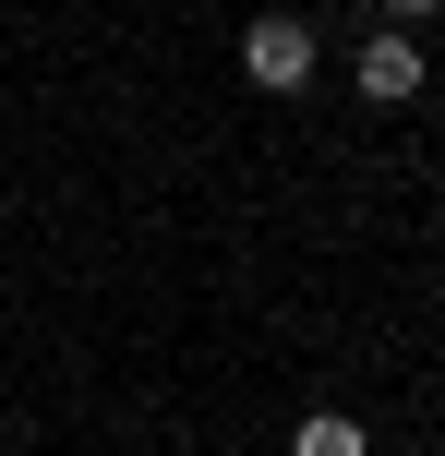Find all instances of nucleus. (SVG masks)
<instances>
[{
	"mask_svg": "<svg viewBox=\"0 0 445 456\" xmlns=\"http://www.w3.org/2000/svg\"><path fill=\"white\" fill-rule=\"evenodd\" d=\"M241 85L301 96V85H313V24H301V12H253V24H241Z\"/></svg>",
	"mask_w": 445,
	"mask_h": 456,
	"instance_id": "f257e3e1",
	"label": "nucleus"
},
{
	"mask_svg": "<svg viewBox=\"0 0 445 456\" xmlns=\"http://www.w3.org/2000/svg\"><path fill=\"white\" fill-rule=\"evenodd\" d=\"M422 37H398V24H374V37H361V61H350V85L374 96V109H409V96H422Z\"/></svg>",
	"mask_w": 445,
	"mask_h": 456,
	"instance_id": "f03ea898",
	"label": "nucleus"
},
{
	"mask_svg": "<svg viewBox=\"0 0 445 456\" xmlns=\"http://www.w3.org/2000/svg\"><path fill=\"white\" fill-rule=\"evenodd\" d=\"M289 456H374V433H361L350 409H313L301 433H289Z\"/></svg>",
	"mask_w": 445,
	"mask_h": 456,
	"instance_id": "7ed1b4c3",
	"label": "nucleus"
},
{
	"mask_svg": "<svg viewBox=\"0 0 445 456\" xmlns=\"http://www.w3.org/2000/svg\"><path fill=\"white\" fill-rule=\"evenodd\" d=\"M433 12H445V0H385V24H398V37H422Z\"/></svg>",
	"mask_w": 445,
	"mask_h": 456,
	"instance_id": "20e7f679",
	"label": "nucleus"
}]
</instances>
